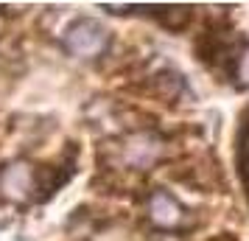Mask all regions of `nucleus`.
<instances>
[{"label": "nucleus", "instance_id": "obj_1", "mask_svg": "<svg viewBox=\"0 0 249 241\" xmlns=\"http://www.w3.org/2000/svg\"><path fill=\"white\" fill-rule=\"evenodd\" d=\"M65 51L76 59H95L109 48V31L92 17H79L65 28Z\"/></svg>", "mask_w": 249, "mask_h": 241}, {"label": "nucleus", "instance_id": "obj_2", "mask_svg": "<svg viewBox=\"0 0 249 241\" xmlns=\"http://www.w3.org/2000/svg\"><path fill=\"white\" fill-rule=\"evenodd\" d=\"M0 194L9 202H25L36 196V168L25 160H14L0 171Z\"/></svg>", "mask_w": 249, "mask_h": 241}, {"label": "nucleus", "instance_id": "obj_3", "mask_svg": "<svg viewBox=\"0 0 249 241\" xmlns=\"http://www.w3.org/2000/svg\"><path fill=\"white\" fill-rule=\"evenodd\" d=\"M121 151H124L126 166L148 171L162 157V140L154 132H137V135H132V138H126L121 143Z\"/></svg>", "mask_w": 249, "mask_h": 241}, {"label": "nucleus", "instance_id": "obj_4", "mask_svg": "<svg viewBox=\"0 0 249 241\" xmlns=\"http://www.w3.org/2000/svg\"><path fill=\"white\" fill-rule=\"evenodd\" d=\"M185 207L168 194V191H154L148 196V219L160 230H179L185 224Z\"/></svg>", "mask_w": 249, "mask_h": 241}, {"label": "nucleus", "instance_id": "obj_5", "mask_svg": "<svg viewBox=\"0 0 249 241\" xmlns=\"http://www.w3.org/2000/svg\"><path fill=\"white\" fill-rule=\"evenodd\" d=\"M193 6H182V3H168V6H154V17L165 31H182L188 28L193 20Z\"/></svg>", "mask_w": 249, "mask_h": 241}, {"label": "nucleus", "instance_id": "obj_6", "mask_svg": "<svg viewBox=\"0 0 249 241\" xmlns=\"http://www.w3.org/2000/svg\"><path fill=\"white\" fill-rule=\"evenodd\" d=\"M238 174H241L244 194H247V202H249V146H238Z\"/></svg>", "mask_w": 249, "mask_h": 241}, {"label": "nucleus", "instance_id": "obj_7", "mask_svg": "<svg viewBox=\"0 0 249 241\" xmlns=\"http://www.w3.org/2000/svg\"><path fill=\"white\" fill-rule=\"evenodd\" d=\"M238 146H249V107L238 118Z\"/></svg>", "mask_w": 249, "mask_h": 241}, {"label": "nucleus", "instance_id": "obj_8", "mask_svg": "<svg viewBox=\"0 0 249 241\" xmlns=\"http://www.w3.org/2000/svg\"><path fill=\"white\" fill-rule=\"evenodd\" d=\"M235 73L241 84H249V48L247 51H241V56H238V65H235Z\"/></svg>", "mask_w": 249, "mask_h": 241}]
</instances>
